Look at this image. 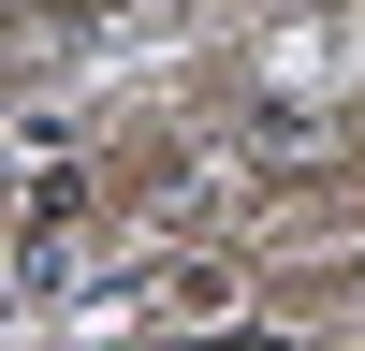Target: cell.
<instances>
[{
  "mask_svg": "<svg viewBox=\"0 0 365 351\" xmlns=\"http://www.w3.org/2000/svg\"><path fill=\"white\" fill-rule=\"evenodd\" d=\"M146 307H161V322H249V278H234V263H161V278H146Z\"/></svg>",
  "mask_w": 365,
  "mask_h": 351,
  "instance_id": "6da1fadb",
  "label": "cell"
}]
</instances>
